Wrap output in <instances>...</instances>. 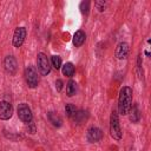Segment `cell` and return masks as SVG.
I'll return each mask as SVG.
<instances>
[{
	"label": "cell",
	"mask_w": 151,
	"mask_h": 151,
	"mask_svg": "<svg viewBox=\"0 0 151 151\" xmlns=\"http://www.w3.org/2000/svg\"><path fill=\"white\" fill-rule=\"evenodd\" d=\"M132 106V88L129 86L122 87L118 98V112L119 114H127Z\"/></svg>",
	"instance_id": "6da1fadb"
},
{
	"label": "cell",
	"mask_w": 151,
	"mask_h": 151,
	"mask_svg": "<svg viewBox=\"0 0 151 151\" xmlns=\"http://www.w3.org/2000/svg\"><path fill=\"white\" fill-rule=\"evenodd\" d=\"M110 134L116 140H119L122 138V130H120V125H119L118 113L116 110H113L111 112V117H110Z\"/></svg>",
	"instance_id": "7a4b0ae2"
},
{
	"label": "cell",
	"mask_w": 151,
	"mask_h": 151,
	"mask_svg": "<svg viewBox=\"0 0 151 151\" xmlns=\"http://www.w3.org/2000/svg\"><path fill=\"white\" fill-rule=\"evenodd\" d=\"M25 78H26V83L28 85V87L34 88L38 86L39 83V78H38V73L35 71V68L33 66H28L25 70Z\"/></svg>",
	"instance_id": "3957f363"
},
{
	"label": "cell",
	"mask_w": 151,
	"mask_h": 151,
	"mask_svg": "<svg viewBox=\"0 0 151 151\" xmlns=\"http://www.w3.org/2000/svg\"><path fill=\"white\" fill-rule=\"evenodd\" d=\"M18 117L20 118L21 122H24L26 124H28V123L32 122V119H33L32 111H31L29 106L26 103L19 104V106H18Z\"/></svg>",
	"instance_id": "277c9868"
},
{
	"label": "cell",
	"mask_w": 151,
	"mask_h": 151,
	"mask_svg": "<svg viewBox=\"0 0 151 151\" xmlns=\"http://www.w3.org/2000/svg\"><path fill=\"white\" fill-rule=\"evenodd\" d=\"M37 65H38V70L42 76H47L51 71V66H50V61L47 59V57L44 53H39L38 58H37Z\"/></svg>",
	"instance_id": "5b68a950"
},
{
	"label": "cell",
	"mask_w": 151,
	"mask_h": 151,
	"mask_svg": "<svg viewBox=\"0 0 151 151\" xmlns=\"http://www.w3.org/2000/svg\"><path fill=\"white\" fill-rule=\"evenodd\" d=\"M26 38V28L25 27H17L13 34V46L20 47Z\"/></svg>",
	"instance_id": "8992f818"
},
{
	"label": "cell",
	"mask_w": 151,
	"mask_h": 151,
	"mask_svg": "<svg viewBox=\"0 0 151 151\" xmlns=\"http://www.w3.org/2000/svg\"><path fill=\"white\" fill-rule=\"evenodd\" d=\"M13 114V106L8 101H0V119L7 120Z\"/></svg>",
	"instance_id": "52a82bcc"
},
{
	"label": "cell",
	"mask_w": 151,
	"mask_h": 151,
	"mask_svg": "<svg viewBox=\"0 0 151 151\" xmlns=\"http://www.w3.org/2000/svg\"><path fill=\"white\" fill-rule=\"evenodd\" d=\"M103 138V132L100 129L92 126L87 130V140L90 143H97Z\"/></svg>",
	"instance_id": "ba28073f"
},
{
	"label": "cell",
	"mask_w": 151,
	"mask_h": 151,
	"mask_svg": "<svg viewBox=\"0 0 151 151\" xmlns=\"http://www.w3.org/2000/svg\"><path fill=\"white\" fill-rule=\"evenodd\" d=\"M4 66H5V70H6L7 73L15 74V72H17V60L13 55H7L5 58Z\"/></svg>",
	"instance_id": "9c48e42d"
},
{
	"label": "cell",
	"mask_w": 151,
	"mask_h": 151,
	"mask_svg": "<svg viewBox=\"0 0 151 151\" xmlns=\"http://www.w3.org/2000/svg\"><path fill=\"white\" fill-rule=\"evenodd\" d=\"M129 54V45L126 42H119L116 48V57L118 59H125Z\"/></svg>",
	"instance_id": "30bf717a"
},
{
	"label": "cell",
	"mask_w": 151,
	"mask_h": 151,
	"mask_svg": "<svg viewBox=\"0 0 151 151\" xmlns=\"http://www.w3.org/2000/svg\"><path fill=\"white\" fill-rule=\"evenodd\" d=\"M85 39H86V35H85L84 31L78 29V31L73 34V45H74L76 47H80V46L85 42Z\"/></svg>",
	"instance_id": "8fae6325"
},
{
	"label": "cell",
	"mask_w": 151,
	"mask_h": 151,
	"mask_svg": "<svg viewBox=\"0 0 151 151\" xmlns=\"http://www.w3.org/2000/svg\"><path fill=\"white\" fill-rule=\"evenodd\" d=\"M130 112H131V114H130V120H131L132 123H137V122L139 120V118H140V113H139L138 105L134 104L133 106H131ZM130 112H129V113H130Z\"/></svg>",
	"instance_id": "7c38bea8"
},
{
	"label": "cell",
	"mask_w": 151,
	"mask_h": 151,
	"mask_svg": "<svg viewBox=\"0 0 151 151\" xmlns=\"http://www.w3.org/2000/svg\"><path fill=\"white\" fill-rule=\"evenodd\" d=\"M87 117H88L87 112H85V111H79V112H78V111H77L72 118H73V120H74L76 123L81 124V123H84V122L87 119Z\"/></svg>",
	"instance_id": "4fadbf2b"
},
{
	"label": "cell",
	"mask_w": 151,
	"mask_h": 151,
	"mask_svg": "<svg viewBox=\"0 0 151 151\" xmlns=\"http://www.w3.org/2000/svg\"><path fill=\"white\" fill-rule=\"evenodd\" d=\"M63 74L66 76V77H72L74 74V66L72 63H66L64 66H63Z\"/></svg>",
	"instance_id": "5bb4252c"
},
{
	"label": "cell",
	"mask_w": 151,
	"mask_h": 151,
	"mask_svg": "<svg viewBox=\"0 0 151 151\" xmlns=\"http://www.w3.org/2000/svg\"><path fill=\"white\" fill-rule=\"evenodd\" d=\"M76 92H77V84L74 80H70L66 85V93L68 97H72L76 94Z\"/></svg>",
	"instance_id": "9a60e30c"
},
{
	"label": "cell",
	"mask_w": 151,
	"mask_h": 151,
	"mask_svg": "<svg viewBox=\"0 0 151 151\" xmlns=\"http://www.w3.org/2000/svg\"><path fill=\"white\" fill-rule=\"evenodd\" d=\"M47 117H48L50 122H51L54 126H57V127L61 126V118H60L59 116H57V113H54V112H48Z\"/></svg>",
	"instance_id": "2e32d148"
},
{
	"label": "cell",
	"mask_w": 151,
	"mask_h": 151,
	"mask_svg": "<svg viewBox=\"0 0 151 151\" xmlns=\"http://www.w3.org/2000/svg\"><path fill=\"white\" fill-rule=\"evenodd\" d=\"M76 112H77V109H76V106L73 104H66V106H65V113H66L67 117L72 118Z\"/></svg>",
	"instance_id": "e0dca14e"
},
{
	"label": "cell",
	"mask_w": 151,
	"mask_h": 151,
	"mask_svg": "<svg viewBox=\"0 0 151 151\" xmlns=\"http://www.w3.org/2000/svg\"><path fill=\"white\" fill-rule=\"evenodd\" d=\"M51 63H52V66H53L55 70H59V68L61 67V58H60L59 55H52Z\"/></svg>",
	"instance_id": "ac0fdd59"
},
{
	"label": "cell",
	"mask_w": 151,
	"mask_h": 151,
	"mask_svg": "<svg viewBox=\"0 0 151 151\" xmlns=\"http://www.w3.org/2000/svg\"><path fill=\"white\" fill-rule=\"evenodd\" d=\"M88 8H90V2L88 1H83L80 4V11L83 14H87L88 13Z\"/></svg>",
	"instance_id": "d6986e66"
},
{
	"label": "cell",
	"mask_w": 151,
	"mask_h": 151,
	"mask_svg": "<svg viewBox=\"0 0 151 151\" xmlns=\"http://www.w3.org/2000/svg\"><path fill=\"white\" fill-rule=\"evenodd\" d=\"M96 6H97V8L100 11V12H103L104 11V7H105V2L104 1H96V4H94Z\"/></svg>",
	"instance_id": "ffe728a7"
},
{
	"label": "cell",
	"mask_w": 151,
	"mask_h": 151,
	"mask_svg": "<svg viewBox=\"0 0 151 151\" xmlns=\"http://www.w3.org/2000/svg\"><path fill=\"white\" fill-rule=\"evenodd\" d=\"M137 68H138L139 77H142V58H140V55L138 57V60H137Z\"/></svg>",
	"instance_id": "44dd1931"
},
{
	"label": "cell",
	"mask_w": 151,
	"mask_h": 151,
	"mask_svg": "<svg viewBox=\"0 0 151 151\" xmlns=\"http://www.w3.org/2000/svg\"><path fill=\"white\" fill-rule=\"evenodd\" d=\"M55 87H57L58 91H61V88H63V81H61L60 79H58V80L55 81Z\"/></svg>",
	"instance_id": "7402d4cb"
}]
</instances>
